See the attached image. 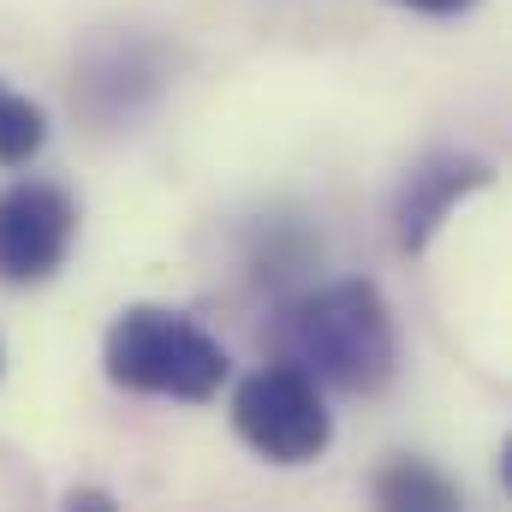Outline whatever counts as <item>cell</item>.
<instances>
[{"instance_id": "5", "label": "cell", "mask_w": 512, "mask_h": 512, "mask_svg": "<svg viewBox=\"0 0 512 512\" xmlns=\"http://www.w3.org/2000/svg\"><path fill=\"white\" fill-rule=\"evenodd\" d=\"M495 179V167L471 149H429L411 161V173L399 179V197H393V245L405 256H423L429 239L441 233V221L453 215L459 197L483 191Z\"/></svg>"}, {"instance_id": "7", "label": "cell", "mask_w": 512, "mask_h": 512, "mask_svg": "<svg viewBox=\"0 0 512 512\" xmlns=\"http://www.w3.org/2000/svg\"><path fill=\"white\" fill-rule=\"evenodd\" d=\"M48 143V114L0 84V167H30Z\"/></svg>"}, {"instance_id": "8", "label": "cell", "mask_w": 512, "mask_h": 512, "mask_svg": "<svg viewBox=\"0 0 512 512\" xmlns=\"http://www.w3.org/2000/svg\"><path fill=\"white\" fill-rule=\"evenodd\" d=\"M393 6H411V12H429V18H453V12H471L477 0H393Z\"/></svg>"}, {"instance_id": "2", "label": "cell", "mask_w": 512, "mask_h": 512, "mask_svg": "<svg viewBox=\"0 0 512 512\" xmlns=\"http://www.w3.org/2000/svg\"><path fill=\"white\" fill-rule=\"evenodd\" d=\"M102 370L120 393L185 399V405L215 399L233 376L227 346L203 322H191L185 310H167V304H131L114 316V328L102 340Z\"/></svg>"}, {"instance_id": "6", "label": "cell", "mask_w": 512, "mask_h": 512, "mask_svg": "<svg viewBox=\"0 0 512 512\" xmlns=\"http://www.w3.org/2000/svg\"><path fill=\"white\" fill-rule=\"evenodd\" d=\"M370 495H376V507H423V512L459 507V489L441 471H429L423 459H393V465H382L376 483H370Z\"/></svg>"}, {"instance_id": "1", "label": "cell", "mask_w": 512, "mask_h": 512, "mask_svg": "<svg viewBox=\"0 0 512 512\" xmlns=\"http://www.w3.org/2000/svg\"><path fill=\"white\" fill-rule=\"evenodd\" d=\"M280 352L340 393H382L399 370V328L376 280H334L280 316Z\"/></svg>"}, {"instance_id": "3", "label": "cell", "mask_w": 512, "mask_h": 512, "mask_svg": "<svg viewBox=\"0 0 512 512\" xmlns=\"http://www.w3.org/2000/svg\"><path fill=\"white\" fill-rule=\"evenodd\" d=\"M233 429L268 465H310L334 441V411L316 376H304L298 364H268L233 393Z\"/></svg>"}, {"instance_id": "9", "label": "cell", "mask_w": 512, "mask_h": 512, "mask_svg": "<svg viewBox=\"0 0 512 512\" xmlns=\"http://www.w3.org/2000/svg\"><path fill=\"white\" fill-rule=\"evenodd\" d=\"M0 364H6V352H0Z\"/></svg>"}, {"instance_id": "4", "label": "cell", "mask_w": 512, "mask_h": 512, "mask_svg": "<svg viewBox=\"0 0 512 512\" xmlns=\"http://www.w3.org/2000/svg\"><path fill=\"white\" fill-rule=\"evenodd\" d=\"M78 239V203L60 185L24 179L0 191V280L6 286H42L66 268Z\"/></svg>"}]
</instances>
